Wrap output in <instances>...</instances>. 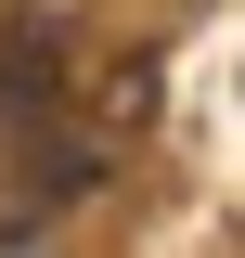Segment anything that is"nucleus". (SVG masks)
I'll list each match as a JSON object with an SVG mask.
<instances>
[{"mask_svg": "<svg viewBox=\"0 0 245 258\" xmlns=\"http://www.w3.org/2000/svg\"><path fill=\"white\" fill-rule=\"evenodd\" d=\"M13 258H52V245H13Z\"/></svg>", "mask_w": 245, "mask_h": 258, "instance_id": "f257e3e1", "label": "nucleus"}]
</instances>
